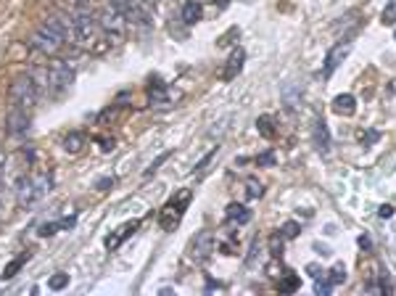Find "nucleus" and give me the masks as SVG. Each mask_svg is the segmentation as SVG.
Here are the masks:
<instances>
[{
	"mask_svg": "<svg viewBox=\"0 0 396 296\" xmlns=\"http://www.w3.org/2000/svg\"><path fill=\"white\" fill-rule=\"evenodd\" d=\"M108 8L121 14L124 19H132V14H135V0H108Z\"/></svg>",
	"mask_w": 396,
	"mask_h": 296,
	"instance_id": "17",
	"label": "nucleus"
},
{
	"mask_svg": "<svg viewBox=\"0 0 396 296\" xmlns=\"http://www.w3.org/2000/svg\"><path fill=\"white\" fill-rule=\"evenodd\" d=\"M98 24H101V32H104V37L111 45H119L121 40H124V16L121 14L106 8L104 14H101V19H98Z\"/></svg>",
	"mask_w": 396,
	"mask_h": 296,
	"instance_id": "7",
	"label": "nucleus"
},
{
	"mask_svg": "<svg viewBox=\"0 0 396 296\" xmlns=\"http://www.w3.org/2000/svg\"><path fill=\"white\" fill-rule=\"evenodd\" d=\"M380 21L388 27V24H396V0H388V5L383 8V14H380Z\"/></svg>",
	"mask_w": 396,
	"mask_h": 296,
	"instance_id": "21",
	"label": "nucleus"
},
{
	"mask_svg": "<svg viewBox=\"0 0 396 296\" xmlns=\"http://www.w3.org/2000/svg\"><path fill=\"white\" fill-rule=\"evenodd\" d=\"M344 273H346L344 264H336V267L330 270V283H333V286H336V283H344V280H346Z\"/></svg>",
	"mask_w": 396,
	"mask_h": 296,
	"instance_id": "27",
	"label": "nucleus"
},
{
	"mask_svg": "<svg viewBox=\"0 0 396 296\" xmlns=\"http://www.w3.org/2000/svg\"><path fill=\"white\" fill-rule=\"evenodd\" d=\"M217 5H227V0H217Z\"/></svg>",
	"mask_w": 396,
	"mask_h": 296,
	"instance_id": "36",
	"label": "nucleus"
},
{
	"mask_svg": "<svg viewBox=\"0 0 396 296\" xmlns=\"http://www.w3.org/2000/svg\"><path fill=\"white\" fill-rule=\"evenodd\" d=\"M24 262H27V254H24V257H19V260L11 262V264H8L5 270H3V278H5V280L14 278V273H16V270H19V267H21V264H24Z\"/></svg>",
	"mask_w": 396,
	"mask_h": 296,
	"instance_id": "25",
	"label": "nucleus"
},
{
	"mask_svg": "<svg viewBox=\"0 0 396 296\" xmlns=\"http://www.w3.org/2000/svg\"><path fill=\"white\" fill-rule=\"evenodd\" d=\"M82 146H85V135H82V133H71V135L64 138V151H67V154H80Z\"/></svg>",
	"mask_w": 396,
	"mask_h": 296,
	"instance_id": "18",
	"label": "nucleus"
},
{
	"mask_svg": "<svg viewBox=\"0 0 396 296\" xmlns=\"http://www.w3.org/2000/svg\"><path fill=\"white\" fill-rule=\"evenodd\" d=\"M351 45H354L351 37H344V40H338V43L327 51L325 61H323V77H330L333 71L344 64L346 58H349V53H351Z\"/></svg>",
	"mask_w": 396,
	"mask_h": 296,
	"instance_id": "8",
	"label": "nucleus"
},
{
	"mask_svg": "<svg viewBox=\"0 0 396 296\" xmlns=\"http://www.w3.org/2000/svg\"><path fill=\"white\" fill-rule=\"evenodd\" d=\"M257 130H259V135L261 138H267V140H272V138H277V130H275V119L272 117H259L257 119Z\"/></svg>",
	"mask_w": 396,
	"mask_h": 296,
	"instance_id": "16",
	"label": "nucleus"
},
{
	"mask_svg": "<svg viewBox=\"0 0 396 296\" xmlns=\"http://www.w3.org/2000/svg\"><path fill=\"white\" fill-rule=\"evenodd\" d=\"M188 204H190V191L180 193V201H177V196H172L170 204H167V207L161 209V214H159V225L164 227V230H172V227L183 220V212H185Z\"/></svg>",
	"mask_w": 396,
	"mask_h": 296,
	"instance_id": "6",
	"label": "nucleus"
},
{
	"mask_svg": "<svg viewBox=\"0 0 396 296\" xmlns=\"http://www.w3.org/2000/svg\"><path fill=\"white\" fill-rule=\"evenodd\" d=\"M211 246H214V238H211V233H209V230L198 233V238H196V241H193V246H190L193 262H207L209 254H211Z\"/></svg>",
	"mask_w": 396,
	"mask_h": 296,
	"instance_id": "10",
	"label": "nucleus"
},
{
	"mask_svg": "<svg viewBox=\"0 0 396 296\" xmlns=\"http://www.w3.org/2000/svg\"><path fill=\"white\" fill-rule=\"evenodd\" d=\"M67 283H69V278H67V273H58V275H53V278L48 280L51 291H61V288H67Z\"/></svg>",
	"mask_w": 396,
	"mask_h": 296,
	"instance_id": "23",
	"label": "nucleus"
},
{
	"mask_svg": "<svg viewBox=\"0 0 396 296\" xmlns=\"http://www.w3.org/2000/svg\"><path fill=\"white\" fill-rule=\"evenodd\" d=\"M380 294H394V280L388 273H380V286H378Z\"/></svg>",
	"mask_w": 396,
	"mask_h": 296,
	"instance_id": "24",
	"label": "nucleus"
},
{
	"mask_svg": "<svg viewBox=\"0 0 396 296\" xmlns=\"http://www.w3.org/2000/svg\"><path fill=\"white\" fill-rule=\"evenodd\" d=\"M167 157H170V154H164V157H161V159H156L154 164H151V167H148V172H145V177H151V174H154L156 170H159V167H161V164H164V159H167Z\"/></svg>",
	"mask_w": 396,
	"mask_h": 296,
	"instance_id": "29",
	"label": "nucleus"
},
{
	"mask_svg": "<svg viewBox=\"0 0 396 296\" xmlns=\"http://www.w3.org/2000/svg\"><path fill=\"white\" fill-rule=\"evenodd\" d=\"M8 95H11V104L16 106V109L32 111L35 104H37V95H40L35 77H32V74H27V71H24V74H19V77H14Z\"/></svg>",
	"mask_w": 396,
	"mask_h": 296,
	"instance_id": "3",
	"label": "nucleus"
},
{
	"mask_svg": "<svg viewBox=\"0 0 396 296\" xmlns=\"http://www.w3.org/2000/svg\"><path fill=\"white\" fill-rule=\"evenodd\" d=\"M314 146L320 154H330V133H327V124L323 119L314 122Z\"/></svg>",
	"mask_w": 396,
	"mask_h": 296,
	"instance_id": "13",
	"label": "nucleus"
},
{
	"mask_svg": "<svg viewBox=\"0 0 396 296\" xmlns=\"http://www.w3.org/2000/svg\"><path fill=\"white\" fill-rule=\"evenodd\" d=\"M360 246H362V249H370V238H364V236H362V238H360Z\"/></svg>",
	"mask_w": 396,
	"mask_h": 296,
	"instance_id": "32",
	"label": "nucleus"
},
{
	"mask_svg": "<svg viewBox=\"0 0 396 296\" xmlns=\"http://www.w3.org/2000/svg\"><path fill=\"white\" fill-rule=\"evenodd\" d=\"M283 241H286V238H283V236H280V233H277V236H272V238H270V254H272V257H283Z\"/></svg>",
	"mask_w": 396,
	"mask_h": 296,
	"instance_id": "22",
	"label": "nucleus"
},
{
	"mask_svg": "<svg viewBox=\"0 0 396 296\" xmlns=\"http://www.w3.org/2000/svg\"><path fill=\"white\" fill-rule=\"evenodd\" d=\"M299 286H301V280H299L296 273H286L283 280H280V291H283V294H293V291H299Z\"/></svg>",
	"mask_w": 396,
	"mask_h": 296,
	"instance_id": "19",
	"label": "nucleus"
},
{
	"mask_svg": "<svg viewBox=\"0 0 396 296\" xmlns=\"http://www.w3.org/2000/svg\"><path fill=\"white\" fill-rule=\"evenodd\" d=\"M333 111H336L338 117H351V114L357 111V98H354L351 93L336 95V98H333Z\"/></svg>",
	"mask_w": 396,
	"mask_h": 296,
	"instance_id": "12",
	"label": "nucleus"
},
{
	"mask_svg": "<svg viewBox=\"0 0 396 296\" xmlns=\"http://www.w3.org/2000/svg\"><path fill=\"white\" fill-rule=\"evenodd\" d=\"M27 130H30V111L14 106L8 111V117H5V133L11 138H21V135H27Z\"/></svg>",
	"mask_w": 396,
	"mask_h": 296,
	"instance_id": "9",
	"label": "nucleus"
},
{
	"mask_svg": "<svg viewBox=\"0 0 396 296\" xmlns=\"http://www.w3.org/2000/svg\"><path fill=\"white\" fill-rule=\"evenodd\" d=\"M378 214H380V217H383V220H388V217L394 214V207H391V204H383V207H380V209H378Z\"/></svg>",
	"mask_w": 396,
	"mask_h": 296,
	"instance_id": "30",
	"label": "nucleus"
},
{
	"mask_svg": "<svg viewBox=\"0 0 396 296\" xmlns=\"http://www.w3.org/2000/svg\"><path fill=\"white\" fill-rule=\"evenodd\" d=\"M246 193H248V198H261L264 196V185L259 183L257 177H248L246 180Z\"/></svg>",
	"mask_w": 396,
	"mask_h": 296,
	"instance_id": "20",
	"label": "nucleus"
},
{
	"mask_svg": "<svg viewBox=\"0 0 396 296\" xmlns=\"http://www.w3.org/2000/svg\"><path fill=\"white\" fill-rule=\"evenodd\" d=\"M394 40H396V35H394Z\"/></svg>",
	"mask_w": 396,
	"mask_h": 296,
	"instance_id": "38",
	"label": "nucleus"
},
{
	"mask_svg": "<svg viewBox=\"0 0 396 296\" xmlns=\"http://www.w3.org/2000/svg\"><path fill=\"white\" fill-rule=\"evenodd\" d=\"M275 159H272V154H264V157H259V164H272Z\"/></svg>",
	"mask_w": 396,
	"mask_h": 296,
	"instance_id": "31",
	"label": "nucleus"
},
{
	"mask_svg": "<svg viewBox=\"0 0 396 296\" xmlns=\"http://www.w3.org/2000/svg\"><path fill=\"white\" fill-rule=\"evenodd\" d=\"M3 167H5V154H3V148H0V172H3Z\"/></svg>",
	"mask_w": 396,
	"mask_h": 296,
	"instance_id": "33",
	"label": "nucleus"
},
{
	"mask_svg": "<svg viewBox=\"0 0 396 296\" xmlns=\"http://www.w3.org/2000/svg\"><path fill=\"white\" fill-rule=\"evenodd\" d=\"M201 16H204V8H201L198 0H185L183 3V21L185 24H196V21H201Z\"/></svg>",
	"mask_w": 396,
	"mask_h": 296,
	"instance_id": "15",
	"label": "nucleus"
},
{
	"mask_svg": "<svg viewBox=\"0 0 396 296\" xmlns=\"http://www.w3.org/2000/svg\"><path fill=\"white\" fill-rule=\"evenodd\" d=\"M0 217H3V201H0Z\"/></svg>",
	"mask_w": 396,
	"mask_h": 296,
	"instance_id": "37",
	"label": "nucleus"
},
{
	"mask_svg": "<svg viewBox=\"0 0 396 296\" xmlns=\"http://www.w3.org/2000/svg\"><path fill=\"white\" fill-rule=\"evenodd\" d=\"M243 61H246V51L243 48H235V51L230 53V58H227V64H224L222 69V80H235L243 69Z\"/></svg>",
	"mask_w": 396,
	"mask_h": 296,
	"instance_id": "11",
	"label": "nucleus"
},
{
	"mask_svg": "<svg viewBox=\"0 0 396 296\" xmlns=\"http://www.w3.org/2000/svg\"><path fill=\"white\" fill-rule=\"evenodd\" d=\"M299 230H301L299 223H286V225L280 227V236H283V238H296V236H299Z\"/></svg>",
	"mask_w": 396,
	"mask_h": 296,
	"instance_id": "26",
	"label": "nucleus"
},
{
	"mask_svg": "<svg viewBox=\"0 0 396 296\" xmlns=\"http://www.w3.org/2000/svg\"><path fill=\"white\" fill-rule=\"evenodd\" d=\"M32 45L35 51H40L43 56H58L61 48L67 45V27L58 16L45 19L32 35Z\"/></svg>",
	"mask_w": 396,
	"mask_h": 296,
	"instance_id": "1",
	"label": "nucleus"
},
{
	"mask_svg": "<svg viewBox=\"0 0 396 296\" xmlns=\"http://www.w3.org/2000/svg\"><path fill=\"white\" fill-rule=\"evenodd\" d=\"M71 82H74V69L67 61H53L48 67V93L53 98H58V95H64L69 90Z\"/></svg>",
	"mask_w": 396,
	"mask_h": 296,
	"instance_id": "5",
	"label": "nucleus"
},
{
	"mask_svg": "<svg viewBox=\"0 0 396 296\" xmlns=\"http://www.w3.org/2000/svg\"><path fill=\"white\" fill-rule=\"evenodd\" d=\"M71 32H74V40H77V45H80V48H85V51H90V48L98 43V35H101V24H98V19L93 16V14H87V11H80V14L74 16Z\"/></svg>",
	"mask_w": 396,
	"mask_h": 296,
	"instance_id": "4",
	"label": "nucleus"
},
{
	"mask_svg": "<svg viewBox=\"0 0 396 296\" xmlns=\"http://www.w3.org/2000/svg\"><path fill=\"white\" fill-rule=\"evenodd\" d=\"M51 185H53L51 172H35V174L21 177V180H19V185H16L19 207H24V209L35 207L40 198H45V193L51 191Z\"/></svg>",
	"mask_w": 396,
	"mask_h": 296,
	"instance_id": "2",
	"label": "nucleus"
},
{
	"mask_svg": "<svg viewBox=\"0 0 396 296\" xmlns=\"http://www.w3.org/2000/svg\"><path fill=\"white\" fill-rule=\"evenodd\" d=\"M314 291H317V296H327L330 291H333V283H330V280H325V283L320 280V283L314 286Z\"/></svg>",
	"mask_w": 396,
	"mask_h": 296,
	"instance_id": "28",
	"label": "nucleus"
},
{
	"mask_svg": "<svg viewBox=\"0 0 396 296\" xmlns=\"http://www.w3.org/2000/svg\"><path fill=\"white\" fill-rule=\"evenodd\" d=\"M251 220V209L248 207H243V204H230L227 207V223H235V225H246Z\"/></svg>",
	"mask_w": 396,
	"mask_h": 296,
	"instance_id": "14",
	"label": "nucleus"
},
{
	"mask_svg": "<svg viewBox=\"0 0 396 296\" xmlns=\"http://www.w3.org/2000/svg\"><path fill=\"white\" fill-rule=\"evenodd\" d=\"M85 3H87V0H74V5H80V8H82Z\"/></svg>",
	"mask_w": 396,
	"mask_h": 296,
	"instance_id": "34",
	"label": "nucleus"
},
{
	"mask_svg": "<svg viewBox=\"0 0 396 296\" xmlns=\"http://www.w3.org/2000/svg\"><path fill=\"white\" fill-rule=\"evenodd\" d=\"M143 3H145V5H156V3H159V0H143Z\"/></svg>",
	"mask_w": 396,
	"mask_h": 296,
	"instance_id": "35",
	"label": "nucleus"
}]
</instances>
